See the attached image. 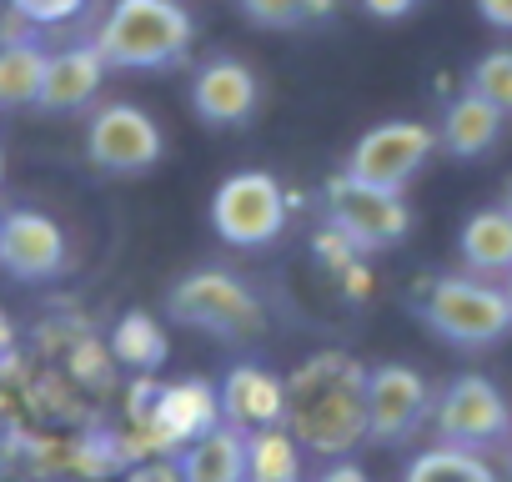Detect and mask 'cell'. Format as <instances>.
Here are the masks:
<instances>
[{
	"mask_svg": "<svg viewBox=\"0 0 512 482\" xmlns=\"http://www.w3.org/2000/svg\"><path fill=\"white\" fill-rule=\"evenodd\" d=\"M327 211H332V226L357 252H387L412 231V211H407L402 191L357 181L347 171L327 181Z\"/></svg>",
	"mask_w": 512,
	"mask_h": 482,
	"instance_id": "obj_6",
	"label": "cell"
},
{
	"mask_svg": "<svg viewBox=\"0 0 512 482\" xmlns=\"http://www.w3.org/2000/svg\"><path fill=\"white\" fill-rule=\"evenodd\" d=\"M422 322L452 347H492L512 332L507 292L492 277H437L422 297Z\"/></svg>",
	"mask_w": 512,
	"mask_h": 482,
	"instance_id": "obj_4",
	"label": "cell"
},
{
	"mask_svg": "<svg viewBox=\"0 0 512 482\" xmlns=\"http://www.w3.org/2000/svg\"><path fill=\"white\" fill-rule=\"evenodd\" d=\"M256 101H262V86H256L251 66H241L236 56H216L196 71L191 81V111L216 126V131H231V126H246L256 116Z\"/></svg>",
	"mask_w": 512,
	"mask_h": 482,
	"instance_id": "obj_12",
	"label": "cell"
},
{
	"mask_svg": "<svg viewBox=\"0 0 512 482\" xmlns=\"http://www.w3.org/2000/svg\"><path fill=\"white\" fill-rule=\"evenodd\" d=\"M21 367V352H16V327H11V317L0 312V377H11Z\"/></svg>",
	"mask_w": 512,
	"mask_h": 482,
	"instance_id": "obj_27",
	"label": "cell"
},
{
	"mask_svg": "<svg viewBox=\"0 0 512 482\" xmlns=\"http://www.w3.org/2000/svg\"><path fill=\"white\" fill-rule=\"evenodd\" d=\"M71 267V241L56 216L36 206H16L0 216V272L16 282H56Z\"/></svg>",
	"mask_w": 512,
	"mask_h": 482,
	"instance_id": "obj_10",
	"label": "cell"
},
{
	"mask_svg": "<svg viewBox=\"0 0 512 482\" xmlns=\"http://www.w3.org/2000/svg\"><path fill=\"white\" fill-rule=\"evenodd\" d=\"M332 11H337V0H302V16L307 21H327Z\"/></svg>",
	"mask_w": 512,
	"mask_h": 482,
	"instance_id": "obj_31",
	"label": "cell"
},
{
	"mask_svg": "<svg viewBox=\"0 0 512 482\" xmlns=\"http://www.w3.org/2000/svg\"><path fill=\"white\" fill-rule=\"evenodd\" d=\"M176 467L186 482H246V427L221 417L211 432L181 447Z\"/></svg>",
	"mask_w": 512,
	"mask_h": 482,
	"instance_id": "obj_15",
	"label": "cell"
},
{
	"mask_svg": "<svg viewBox=\"0 0 512 482\" xmlns=\"http://www.w3.org/2000/svg\"><path fill=\"white\" fill-rule=\"evenodd\" d=\"M432 151H437V131L432 126H422V121H382V126L362 131V141L347 151L342 171L357 176V181L402 191L427 166Z\"/></svg>",
	"mask_w": 512,
	"mask_h": 482,
	"instance_id": "obj_9",
	"label": "cell"
},
{
	"mask_svg": "<svg viewBox=\"0 0 512 482\" xmlns=\"http://www.w3.org/2000/svg\"><path fill=\"white\" fill-rule=\"evenodd\" d=\"M507 457H512V427H507Z\"/></svg>",
	"mask_w": 512,
	"mask_h": 482,
	"instance_id": "obj_34",
	"label": "cell"
},
{
	"mask_svg": "<svg viewBox=\"0 0 512 482\" xmlns=\"http://www.w3.org/2000/svg\"><path fill=\"white\" fill-rule=\"evenodd\" d=\"M312 247H317V257L332 267V272H352V257H357V247H352V241L327 221V231H317V241H312Z\"/></svg>",
	"mask_w": 512,
	"mask_h": 482,
	"instance_id": "obj_25",
	"label": "cell"
},
{
	"mask_svg": "<svg viewBox=\"0 0 512 482\" xmlns=\"http://www.w3.org/2000/svg\"><path fill=\"white\" fill-rule=\"evenodd\" d=\"M6 6L31 26V31H51V26H66L86 11V0H6Z\"/></svg>",
	"mask_w": 512,
	"mask_h": 482,
	"instance_id": "obj_23",
	"label": "cell"
},
{
	"mask_svg": "<svg viewBox=\"0 0 512 482\" xmlns=\"http://www.w3.org/2000/svg\"><path fill=\"white\" fill-rule=\"evenodd\" d=\"M111 357L131 372H161L166 357H171V342L161 332V322L151 312H126L116 327H111Z\"/></svg>",
	"mask_w": 512,
	"mask_h": 482,
	"instance_id": "obj_20",
	"label": "cell"
},
{
	"mask_svg": "<svg viewBox=\"0 0 512 482\" xmlns=\"http://www.w3.org/2000/svg\"><path fill=\"white\" fill-rule=\"evenodd\" d=\"M211 226L226 247L262 252L287 231V191L272 171H236L211 196Z\"/></svg>",
	"mask_w": 512,
	"mask_h": 482,
	"instance_id": "obj_5",
	"label": "cell"
},
{
	"mask_svg": "<svg viewBox=\"0 0 512 482\" xmlns=\"http://www.w3.org/2000/svg\"><path fill=\"white\" fill-rule=\"evenodd\" d=\"M282 422L302 452L347 457L367 437V367L352 352H312L287 377Z\"/></svg>",
	"mask_w": 512,
	"mask_h": 482,
	"instance_id": "obj_1",
	"label": "cell"
},
{
	"mask_svg": "<svg viewBox=\"0 0 512 482\" xmlns=\"http://www.w3.org/2000/svg\"><path fill=\"white\" fill-rule=\"evenodd\" d=\"M362 11H367L372 21H402V16L417 11V0H362Z\"/></svg>",
	"mask_w": 512,
	"mask_h": 482,
	"instance_id": "obj_28",
	"label": "cell"
},
{
	"mask_svg": "<svg viewBox=\"0 0 512 482\" xmlns=\"http://www.w3.org/2000/svg\"><path fill=\"white\" fill-rule=\"evenodd\" d=\"M166 312H171V322L211 332V337H226V342H246V337L267 332V307L256 302V292L241 277H231L221 267L186 272L166 292Z\"/></svg>",
	"mask_w": 512,
	"mask_h": 482,
	"instance_id": "obj_3",
	"label": "cell"
},
{
	"mask_svg": "<svg viewBox=\"0 0 512 482\" xmlns=\"http://www.w3.org/2000/svg\"><path fill=\"white\" fill-rule=\"evenodd\" d=\"M246 482H302V442L287 422L246 427Z\"/></svg>",
	"mask_w": 512,
	"mask_h": 482,
	"instance_id": "obj_18",
	"label": "cell"
},
{
	"mask_svg": "<svg viewBox=\"0 0 512 482\" xmlns=\"http://www.w3.org/2000/svg\"><path fill=\"white\" fill-rule=\"evenodd\" d=\"M467 91H477V96L492 101L502 116H512V51H487V56L467 71Z\"/></svg>",
	"mask_w": 512,
	"mask_h": 482,
	"instance_id": "obj_22",
	"label": "cell"
},
{
	"mask_svg": "<svg viewBox=\"0 0 512 482\" xmlns=\"http://www.w3.org/2000/svg\"><path fill=\"white\" fill-rule=\"evenodd\" d=\"M0 181H6V151H0Z\"/></svg>",
	"mask_w": 512,
	"mask_h": 482,
	"instance_id": "obj_33",
	"label": "cell"
},
{
	"mask_svg": "<svg viewBox=\"0 0 512 482\" xmlns=\"http://www.w3.org/2000/svg\"><path fill=\"white\" fill-rule=\"evenodd\" d=\"M457 252L472 277H507L512 272V211L507 206L472 211L457 231Z\"/></svg>",
	"mask_w": 512,
	"mask_h": 482,
	"instance_id": "obj_16",
	"label": "cell"
},
{
	"mask_svg": "<svg viewBox=\"0 0 512 482\" xmlns=\"http://www.w3.org/2000/svg\"><path fill=\"white\" fill-rule=\"evenodd\" d=\"M126 482H186V477H181V467L166 462V457H141V462H131Z\"/></svg>",
	"mask_w": 512,
	"mask_h": 482,
	"instance_id": "obj_26",
	"label": "cell"
},
{
	"mask_svg": "<svg viewBox=\"0 0 512 482\" xmlns=\"http://www.w3.org/2000/svg\"><path fill=\"white\" fill-rule=\"evenodd\" d=\"M241 11L251 26H267V31H292L302 26V0H241Z\"/></svg>",
	"mask_w": 512,
	"mask_h": 482,
	"instance_id": "obj_24",
	"label": "cell"
},
{
	"mask_svg": "<svg viewBox=\"0 0 512 482\" xmlns=\"http://www.w3.org/2000/svg\"><path fill=\"white\" fill-rule=\"evenodd\" d=\"M106 56L96 51V41H76L66 51H51L46 56V76H41V96L36 106L51 111V116H66V111H81L96 101L101 81H106Z\"/></svg>",
	"mask_w": 512,
	"mask_h": 482,
	"instance_id": "obj_13",
	"label": "cell"
},
{
	"mask_svg": "<svg viewBox=\"0 0 512 482\" xmlns=\"http://www.w3.org/2000/svg\"><path fill=\"white\" fill-rule=\"evenodd\" d=\"M502 206H507V211H512V191H507V201H502Z\"/></svg>",
	"mask_w": 512,
	"mask_h": 482,
	"instance_id": "obj_35",
	"label": "cell"
},
{
	"mask_svg": "<svg viewBox=\"0 0 512 482\" xmlns=\"http://www.w3.org/2000/svg\"><path fill=\"white\" fill-rule=\"evenodd\" d=\"M477 16L492 31H512V0H477Z\"/></svg>",
	"mask_w": 512,
	"mask_h": 482,
	"instance_id": "obj_29",
	"label": "cell"
},
{
	"mask_svg": "<svg viewBox=\"0 0 512 482\" xmlns=\"http://www.w3.org/2000/svg\"><path fill=\"white\" fill-rule=\"evenodd\" d=\"M497 136H502V111L492 101H482L477 91H462L447 106V116H442L437 146L447 156H457V161H477V156H487L497 146Z\"/></svg>",
	"mask_w": 512,
	"mask_h": 482,
	"instance_id": "obj_17",
	"label": "cell"
},
{
	"mask_svg": "<svg viewBox=\"0 0 512 482\" xmlns=\"http://www.w3.org/2000/svg\"><path fill=\"white\" fill-rule=\"evenodd\" d=\"M216 392H221V417L236 427H267V422H282L287 412V382L256 362L231 367Z\"/></svg>",
	"mask_w": 512,
	"mask_h": 482,
	"instance_id": "obj_14",
	"label": "cell"
},
{
	"mask_svg": "<svg viewBox=\"0 0 512 482\" xmlns=\"http://www.w3.org/2000/svg\"><path fill=\"white\" fill-rule=\"evenodd\" d=\"M91 41L111 71H171L186 61L196 26L176 0H116Z\"/></svg>",
	"mask_w": 512,
	"mask_h": 482,
	"instance_id": "obj_2",
	"label": "cell"
},
{
	"mask_svg": "<svg viewBox=\"0 0 512 482\" xmlns=\"http://www.w3.org/2000/svg\"><path fill=\"white\" fill-rule=\"evenodd\" d=\"M432 422H437V442H452L467 452H492L497 442H507L512 407L497 382L467 372L442 387V397L432 402Z\"/></svg>",
	"mask_w": 512,
	"mask_h": 482,
	"instance_id": "obj_7",
	"label": "cell"
},
{
	"mask_svg": "<svg viewBox=\"0 0 512 482\" xmlns=\"http://www.w3.org/2000/svg\"><path fill=\"white\" fill-rule=\"evenodd\" d=\"M317 482H372V477H367V472H362L357 462H347V457H337V462H332V467H327V472H322Z\"/></svg>",
	"mask_w": 512,
	"mask_h": 482,
	"instance_id": "obj_30",
	"label": "cell"
},
{
	"mask_svg": "<svg viewBox=\"0 0 512 482\" xmlns=\"http://www.w3.org/2000/svg\"><path fill=\"white\" fill-rule=\"evenodd\" d=\"M46 56H51V51H46L36 36L0 41V111L36 106L41 76H46Z\"/></svg>",
	"mask_w": 512,
	"mask_h": 482,
	"instance_id": "obj_19",
	"label": "cell"
},
{
	"mask_svg": "<svg viewBox=\"0 0 512 482\" xmlns=\"http://www.w3.org/2000/svg\"><path fill=\"white\" fill-rule=\"evenodd\" d=\"M502 292H507V307H512V272H507V282H502Z\"/></svg>",
	"mask_w": 512,
	"mask_h": 482,
	"instance_id": "obj_32",
	"label": "cell"
},
{
	"mask_svg": "<svg viewBox=\"0 0 512 482\" xmlns=\"http://www.w3.org/2000/svg\"><path fill=\"white\" fill-rule=\"evenodd\" d=\"M86 156H91V166H101L111 176H141L166 156V141H161V126L151 121V111H141L131 101H111L86 126Z\"/></svg>",
	"mask_w": 512,
	"mask_h": 482,
	"instance_id": "obj_8",
	"label": "cell"
},
{
	"mask_svg": "<svg viewBox=\"0 0 512 482\" xmlns=\"http://www.w3.org/2000/svg\"><path fill=\"white\" fill-rule=\"evenodd\" d=\"M427 417H432V387L417 367H407V362L367 367V437L372 442L397 447Z\"/></svg>",
	"mask_w": 512,
	"mask_h": 482,
	"instance_id": "obj_11",
	"label": "cell"
},
{
	"mask_svg": "<svg viewBox=\"0 0 512 482\" xmlns=\"http://www.w3.org/2000/svg\"><path fill=\"white\" fill-rule=\"evenodd\" d=\"M402 482H502L492 472V462L482 452H467V447H452V442H437L427 452H417L402 472Z\"/></svg>",
	"mask_w": 512,
	"mask_h": 482,
	"instance_id": "obj_21",
	"label": "cell"
}]
</instances>
